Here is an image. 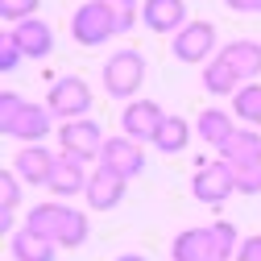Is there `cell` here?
Returning <instances> with one entry per match:
<instances>
[{"label":"cell","mask_w":261,"mask_h":261,"mask_svg":"<svg viewBox=\"0 0 261 261\" xmlns=\"http://www.w3.org/2000/svg\"><path fill=\"white\" fill-rule=\"evenodd\" d=\"M25 228L38 232V237H46V241H54L58 249H79L87 241V212L62 203V199L34 203L25 212Z\"/></svg>","instance_id":"obj_1"},{"label":"cell","mask_w":261,"mask_h":261,"mask_svg":"<svg viewBox=\"0 0 261 261\" xmlns=\"http://www.w3.org/2000/svg\"><path fill=\"white\" fill-rule=\"evenodd\" d=\"M145 83V58L141 50H116L104 62V91L112 100H133Z\"/></svg>","instance_id":"obj_2"},{"label":"cell","mask_w":261,"mask_h":261,"mask_svg":"<svg viewBox=\"0 0 261 261\" xmlns=\"http://www.w3.org/2000/svg\"><path fill=\"white\" fill-rule=\"evenodd\" d=\"M71 38L83 50H95V46H104V42L116 38V21H112V13L100 5V0H87V5H79L75 17H71Z\"/></svg>","instance_id":"obj_3"},{"label":"cell","mask_w":261,"mask_h":261,"mask_svg":"<svg viewBox=\"0 0 261 261\" xmlns=\"http://www.w3.org/2000/svg\"><path fill=\"white\" fill-rule=\"evenodd\" d=\"M46 108H50L58 120H79V116L91 112V87H87L79 75H62V79L50 83Z\"/></svg>","instance_id":"obj_4"},{"label":"cell","mask_w":261,"mask_h":261,"mask_svg":"<svg viewBox=\"0 0 261 261\" xmlns=\"http://www.w3.org/2000/svg\"><path fill=\"white\" fill-rule=\"evenodd\" d=\"M170 50L178 62L195 67V62H212L216 58V25L212 21H187L178 34L170 38Z\"/></svg>","instance_id":"obj_5"},{"label":"cell","mask_w":261,"mask_h":261,"mask_svg":"<svg viewBox=\"0 0 261 261\" xmlns=\"http://www.w3.org/2000/svg\"><path fill=\"white\" fill-rule=\"evenodd\" d=\"M104 128L95 124L91 116H79V120H62L58 124V145H62V153H71V158H79V162H91V158H100V149H104Z\"/></svg>","instance_id":"obj_6"},{"label":"cell","mask_w":261,"mask_h":261,"mask_svg":"<svg viewBox=\"0 0 261 261\" xmlns=\"http://www.w3.org/2000/svg\"><path fill=\"white\" fill-rule=\"evenodd\" d=\"M191 191L195 199L207 203V207H220L228 195H237V178H232V166L228 162H203L191 178Z\"/></svg>","instance_id":"obj_7"},{"label":"cell","mask_w":261,"mask_h":261,"mask_svg":"<svg viewBox=\"0 0 261 261\" xmlns=\"http://www.w3.org/2000/svg\"><path fill=\"white\" fill-rule=\"evenodd\" d=\"M162 124H166V112L153 100H128L124 112H120V133L133 137V141H153Z\"/></svg>","instance_id":"obj_8"},{"label":"cell","mask_w":261,"mask_h":261,"mask_svg":"<svg viewBox=\"0 0 261 261\" xmlns=\"http://www.w3.org/2000/svg\"><path fill=\"white\" fill-rule=\"evenodd\" d=\"M100 166H108V170H116V174H124V178H137V174L145 170V149H141V141L116 133V137H108L104 149H100Z\"/></svg>","instance_id":"obj_9"},{"label":"cell","mask_w":261,"mask_h":261,"mask_svg":"<svg viewBox=\"0 0 261 261\" xmlns=\"http://www.w3.org/2000/svg\"><path fill=\"white\" fill-rule=\"evenodd\" d=\"M50 124H54V112H50L46 104H29V100H25V108L13 116V124H5L0 133H5V137H17L21 145H42V137L50 133Z\"/></svg>","instance_id":"obj_10"},{"label":"cell","mask_w":261,"mask_h":261,"mask_svg":"<svg viewBox=\"0 0 261 261\" xmlns=\"http://www.w3.org/2000/svg\"><path fill=\"white\" fill-rule=\"evenodd\" d=\"M124 191H128V178L108 170V166H95L91 178H87V207L91 212H112L120 199H124Z\"/></svg>","instance_id":"obj_11"},{"label":"cell","mask_w":261,"mask_h":261,"mask_svg":"<svg viewBox=\"0 0 261 261\" xmlns=\"http://www.w3.org/2000/svg\"><path fill=\"white\" fill-rule=\"evenodd\" d=\"M54 166H58V158L46 145H21V153L13 158V170L21 174L25 187H50Z\"/></svg>","instance_id":"obj_12"},{"label":"cell","mask_w":261,"mask_h":261,"mask_svg":"<svg viewBox=\"0 0 261 261\" xmlns=\"http://www.w3.org/2000/svg\"><path fill=\"white\" fill-rule=\"evenodd\" d=\"M141 25L149 34H178L187 25V5L182 0H141Z\"/></svg>","instance_id":"obj_13"},{"label":"cell","mask_w":261,"mask_h":261,"mask_svg":"<svg viewBox=\"0 0 261 261\" xmlns=\"http://www.w3.org/2000/svg\"><path fill=\"white\" fill-rule=\"evenodd\" d=\"M87 162L71 158V153H58V166H54V178H50V191L54 199H71V195H87Z\"/></svg>","instance_id":"obj_14"},{"label":"cell","mask_w":261,"mask_h":261,"mask_svg":"<svg viewBox=\"0 0 261 261\" xmlns=\"http://www.w3.org/2000/svg\"><path fill=\"white\" fill-rule=\"evenodd\" d=\"M170 257L174 261H220L212 228H187V232H178L174 245H170Z\"/></svg>","instance_id":"obj_15"},{"label":"cell","mask_w":261,"mask_h":261,"mask_svg":"<svg viewBox=\"0 0 261 261\" xmlns=\"http://www.w3.org/2000/svg\"><path fill=\"white\" fill-rule=\"evenodd\" d=\"M220 58L241 75V83H257V75H261V46H257V42H249V38L224 42Z\"/></svg>","instance_id":"obj_16"},{"label":"cell","mask_w":261,"mask_h":261,"mask_svg":"<svg viewBox=\"0 0 261 261\" xmlns=\"http://www.w3.org/2000/svg\"><path fill=\"white\" fill-rule=\"evenodd\" d=\"M13 34H17L25 58H50V50H54V29H50L42 17H29V21L13 25Z\"/></svg>","instance_id":"obj_17"},{"label":"cell","mask_w":261,"mask_h":261,"mask_svg":"<svg viewBox=\"0 0 261 261\" xmlns=\"http://www.w3.org/2000/svg\"><path fill=\"white\" fill-rule=\"evenodd\" d=\"M54 253H58V245L38 237V232H29V228L13 232V241H9V257L13 261H54Z\"/></svg>","instance_id":"obj_18"},{"label":"cell","mask_w":261,"mask_h":261,"mask_svg":"<svg viewBox=\"0 0 261 261\" xmlns=\"http://www.w3.org/2000/svg\"><path fill=\"white\" fill-rule=\"evenodd\" d=\"M195 133H199L207 145H216V149H220L228 137L237 133V124H232V116H228L224 108H203V112H199V120H195Z\"/></svg>","instance_id":"obj_19"},{"label":"cell","mask_w":261,"mask_h":261,"mask_svg":"<svg viewBox=\"0 0 261 261\" xmlns=\"http://www.w3.org/2000/svg\"><path fill=\"white\" fill-rule=\"evenodd\" d=\"M249 158H261V133L257 128H237V133L220 145V162L237 166V162H249Z\"/></svg>","instance_id":"obj_20"},{"label":"cell","mask_w":261,"mask_h":261,"mask_svg":"<svg viewBox=\"0 0 261 261\" xmlns=\"http://www.w3.org/2000/svg\"><path fill=\"white\" fill-rule=\"evenodd\" d=\"M245 83H241V75L228 67V62L216 54L212 62H203V91H212V95H237Z\"/></svg>","instance_id":"obj_21"},{"label":"cell","mask_w":261,"mask_h":261,"mask_svg":"<svg viewBox=\"0 0 261 261\" xmlns=\"http://www.w3.org/2000/svg\"><path fill=\"white\" fill-rule=\"evenodd\" d=\"M153 145H158V153H182L191 145V120L187 116H166V124L158 128Z\"/></svg>","instance_id":"obj_22"},{"label":"cell","mask_w":261,"mask_h":261,"mask_svg":"<svg viewBox=\"0 0 261 261\" xmlns=\"http://www.w3.org/2000/svg\"><path fill=\"white\" fill-rule=\"evenodd\" d=\"M232 112L249 124H261V83H245L237 95H232Z\"/></svg>","instance_id":"obj_23"},{"label":"cell","mask_w":261,"mask_h":261,"mask_svg":"<svg viewBox=\"0 0 261 261\" xmlns=\"http://www.w3.org/2000/svg\"><path fill=\"white\" fill-rule=\"evenodd\" d=\"M100 5L112 13V21H116V34H128L137 21H141V5L137 0H100Z\"/></svg>","instance_id":"obj_24"},{"label":"cell","mask_w":261,"mask_h":261,"mask_svg":"<svg viewBox=\"0 0 261 261\" xmlns=\"http://www.w3.org/2000/svg\"><path fill=\"white\" fill-rule=\"evenodd\" d=\"M232 178H237V191H241V195H261V158L237 162V166H232Z\"/></svg>","instance_id":"obj_25"},{"label":"cell","mask_w":261,"mask_h":261,"mask_svg":"<svg viewBox=\"0 0 261 261\" xmlns=\"http://www.w3.org/2000/svg\"><path fill=\"white\" fill-rule=\"evenodd\" d=\"M212 237H216L220 261H232V257H237V249H241V232H237V224H228V220H216V224H212Z\"/></svg>","instance_id":"obj_26"},{"label":"cell","mask_w":261,"mask_h":261,"mask_svg":"<svg viewBox=\"0 0 261 261\" xmlns=\"http://www.w3.org/2000/svg\"><path fill=\"white\" fill-rule=\"evenodd\" d=\"M38 5L42 0H0V17H5L9 25H21L29 17H38Z\"/></svg>","instance_id":"obj_27"},{"label":"cell","mask_w":261,"mask_h":261,"mask_svg":"<svg viewBox=\"0 0 261 261\" xmlns=\"http://www.w3.org/2000/svg\"><path fill=\"white\" fill-rule=\"evenodd\" d=\"M21 58H25V50H21L17 34H13V29H5V34H0V71H17Z\"/></svg>","instance_id":"obj_28"},{"label":"cell","mask_w":261,"mask_h":261,"mask_svg":"<svg viewBox=\"0 0 261 261\" xmlns=\"http://www.w3.org/2000/svg\"><path fill=\"white\" fill-rule=\"evenodd\" d=\"M17 203H21V174L9 166L5 174H0V207H5V212H17Z\"/></svg>","instance_id":"obj_29"},{"label":"cell","mask_w":261,"mask_h":261,"mask_svg":"<svg viewBox=\"0 0 261 261\" xmlns=\"http://www.w3.org/2000/svg\"><path fill=\"white\" fill-rule=\"evenodd\" d=\"M21 108H25V100H21L17 91H5V95H0V128L13 124V116H17Z\"/></svg>","instance_id":"obj_30"},{"label":"cell","mask_w":261,"mask_h":261,"mask_svg":"<svg viewBox=\"0 0 261 261\" xmlns=\"http://www.w3.org/2000/svg\"><path fill=\"white\" fill-rule=\"evenodd\" d=\"M237 261H261V237H245L237 249Z\"/></svg>","instance_id":"obj_31"},{"label":"cell","mask_w":261,"mask_h":261,"mask_svg":"<svg viewBox=\"0 0 261 261\" xmlns=\"http://www.w3.org/2000/svg\"><path fill=\"white\" fill-rule=\"evenodd\" d=\"M232 13H261V0H224Z\"/></svg>","instance_id":"obj_32"},{"label":"cell","mask_w":261,"mask_h":261,"mask_svg":"<svg viewBox=\"0 0 261 261\" xmlns=\"http://www.w3.org/2000/svg\"><path fill=\"white\" fill-rule=\"evenodd\" d=\"M116 261H145V257H141V253H120Z\"/></svg>","instance_id":"obj_33"}]
</instances>
